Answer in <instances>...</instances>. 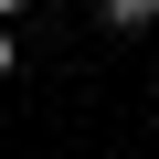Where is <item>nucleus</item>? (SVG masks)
<instances>
[{
	"label": "nucleus",
	"instance_id": "nucleus-1",
	"mask_svg": "<svg viewBox=\"0 0 159 159\" xmlns=\"http://www.w3.org/2000/svg\"><path fill=\"white\" fill-rule=\"evenodd\" d=\"M96 21H106V32H148V21H159V0H96Z\"/></svg>",
	"mask_w": 159,
	"mask_h": 159
},
{
	"label": "nucleus",
	"instance_id": "nucleus-2",
	"mask_svg": "<svg viewBox=\"0 0 159 159\" xmlns=\"http://www.w3.org/2000/svg\"><path fill=\"white\" fill-rule=\"evenodd\" d=\"M11 74H21V32L0 21V85H11Z\"/></svg>",
	"mask_w": 159,
	"mask_h": 159
},
{
	"label": "nucleus",
	"instance_id": "nucleus-3",
	"mask_svg": "<svg viewBox=\"0 0 159 159\" xmlns=\"http://www.w3.org/2000/svg\"><path fill=\"white\" fill-rule=\"evenodd\" d=\"M21 11H32V0H0V21H21Z\"/></svg>",
	"mask_w": 159,
	"mask_h": 159
}]
</instances>
